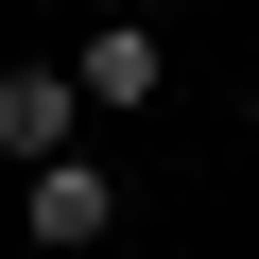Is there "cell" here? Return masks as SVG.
<instances>
[{"instance_id": "cell-1", "label": "cell", "mask_w": 259, "mask_h": 259, "mask_svg": "<svg viewBox=\"0 0 259 259\" xmlns=\"http://www.w3.org/2000/svg\"><path fill=\"white\" fill-rule=\"evenodd\" d=\"M18 242H35V259H104V242H121V173H104V156L18 173Z\"/></svg>"}, {"instance_id": "cell-2", "label": "cell", "mask_w": 259, "mask_h": 259, "mask_svg": "<svg viewBox=\"0 0 259 259\" xmlns=\"http://www.w3.org/2000/svg\"><path fill=\"white\" fill-rule=\"evenodd\" d=\"M52 156H87V87H69V52H18L0 69V173H52Z\"/></svg>"}, {"instance_id": "cell-3", "label": "cell", "mask_w": 259, "mask_h": 259, "mask_svg": "<svg viewBox=\"0 0 259 259\" xmlns=\"http://www.w3.org/2000/svg\"><path fill=\"white\" fill-rule=\"evenodd\" d=\"M69 87H87V121H139V104L173 87V35H156V18H87V35H69Z\"/></svg>"}, {"instance_id": "cell-4", "label": "cell", "mask_w": 259, "mask_h": 259, "mask_svg": "<svg viewBox=\"0 0 259 259\" xmlns=\"http://www.w3.org/2000/svg\"><path fill=\"white\" fill-rule=\"evenodd\" d=\"M242 139H259V87H242Z\"/></svg>"}]
</instances>
